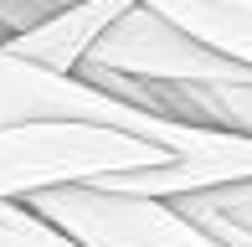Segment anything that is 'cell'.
Masks as SVG:
<instances>
[{"label": "cell", "mask_w": 252, "mask_h": 247, "mask_svg": "<svg viewBox=\"0 0 252 247\" xmlns=\"http://www.w3.org/2000/svg\"><path fill=\"white\" fill-rule=\"evenodd\" d=\"M26 211H36L41 221H52L57 232H67L83 247H226L196 227L190 216H180L170 201H144V196H108L98 185H62L41 190V196L21 201Z\"/></svg>", "instance_id": "3957f363"}, {"label": "cell", "mask_w": 252, "mask_h": 247, "mask_svg": "<svg viewBox=\"0 0 252 247\" xmlns=\"http://www.w3.org/2000/svg\"><path fill=\"white\" fill-rule=\"evenodd\" d=\"M83 72H113L129 83H247L252 67L201 47L190 31L165 21L150 5H134L93 47Z\"/></svg>", "instance_id": "277c9868"}, {"label": "cell", "mask_w": 252, "mask_h": 247, "mask_svg": "<svg viewBox=\"0 0 252 247\" xmlns=\"http://www.w3.org/2000/svg\"><path fill=\"white\" fill-rule=\"evenodd\" d=\"M134 5H144V0H77L72 10H62V16L47 21L41 31L16 36L10 52L26 57V62H36V67H52V72H62V77H77L83 62L93 57V47L129 16Z\"/></svg>", "instance_id": "5b68a950"}, {"label": "cell", "mask_w": 252, "mask_h": 247, "mask_svg": "<svg viewBox=\"0 0 252 247\" xmlns=\"http://www.w3.org/2000/svg\"><path fill=\"white\" fill-rule=\"evenodd\" d=\"M77 0H0V47H10L16 36H31L62 10H72Z\"/></svg>", "instance_id": "ba28073f"}, {"label": "cell", "mask_w": 252, "mask_h": 247, "mask_svg": "<svg viewBox=\"0 0 252 247\" xmlns=\"http://www.w3.org/2000/svg\"><path fill=\"white\" fill-rule=\"evenodd\" d=\"M31 124H88V129H119L134 139H150L170 150L175 160H206L221 154L237 134L221 129H196V124H175L144 114L134 103H119L103 88L83 83V77H62L52 67H36L0 47V129H31Z\"/></svg>", "instance_id": "6da1fadb"}, {"label": "cell", "mask_w": 252, "mask_h": 247, "mask_svg": "<svg viewBox=\"0 0 252 247\" xmlns=\"http://www.w3.org/2000/svg\"><path fill=\"white\" fill-rule=\"evenodd\" d=\"M144 5L190 31L201 47L252 67V5H226V0H144Z\"/></svg>", "instance_id": "8992f818"}, {"label": "cell", "mask_w": 252, "mask_h": 247, "mask_svg": "<svg viewBox=\"0 0 252 247\" xmlns=\"http://www.w3.org/2000/svg\"><path fill=\"white\" fill-rule=\"evenodd\" d=\"M226 5H252V0H226Z\"/></svg>", "instance_id": "30bf717a"}, {"label": "cell", "mask_w": 252, "mask_h": 247, "mask_svg": "<svg viewBox=\"0 0 252 247\" xmlns=\"http://www.w3.org/2000/svg\"><path fill=\"white\" fill-rule=\"evenodd\" d=\"M175 154L150 139L119 129H88V124H31V129H0V206L31 201L62 185H98L113 175L159 170Z\"/></svg>", "instance_id": "7a4b0ae2"}, {"label": "cell", "mask_w": 252, "mask_h": 247, "mask_svg": "<svg viewBox=\"0 0 252 247\" xmlns=\"http://www.w3.org/2000/svg\"><path fill=\"white\" fill-rule=\"evenodd\" d=\"M0 247H83L67 232H57L52 221H41L36 211H26L21 201L0 206Z\"/></svg>", "instance_id": "52a82bcc"}, {"label": "cell", "mask_w": 252, "mask_h": 247, "mask_svg": "<svg viewBox=\"0 0 252 247\" xmlns=\"http://www.w3.org/2000/svg\"><path fill=\"white\" fill-rule=\"evenodd\" d=\"M175 211H206V206H196V201H170ZM206 216H221V221H232V227H242V232H252V201H242V206H226V211H206Z\"/></svg>", "instance_id": "9c48e42d"}]
</instances>
